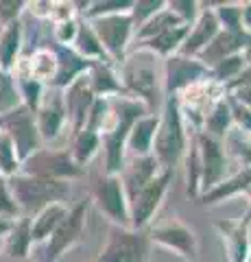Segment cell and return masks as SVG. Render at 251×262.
Instances as JSON below:
<instances>
[{
	"label": "cell",
	"instance_id": "obj_1",
	"mask_svg": "<svg viewBox=\"0 0 251 262\" xmlns=\"http://www.w3.org/2000/svg\"><path fill=\"white\" fill-rule=\"evenodd\" d=\"M13 194L22 206L27 208H37L42 203H48L53 199L63 194V186L51 179H29L20 177L13 182Z\"/></svg>",
	"mask_w": 251,
	"mask_h": 262
},
{
	"label": "cell",
	"instance_id": "obj_2",
	"mask_svg": "<svg viewBox=\"0 0 251 262\" xmlns=\"http://www.w3.org/2000/svg\"><path fill=\"white\" fill-rule=\"evenodd\" d=\"M184 146L181 138V125H179V114H177V105L171 103L166 112V120L162 125V131L157 134V155L164 164H175L179 158Z\"/></svg>",
	"mask_w": 251,
	"mask_h": 262
},
{
	"label": "cell",
	"instance_id": "obj_3",
	"mask_svg": "<svg viewBox=\"0 0 251 262\" xmlns=\"http://www.w3.org/2000/svg\"><path fill=\"white\" fill-rule=\"evenodd\" d=\"M144 243L135 234H116L109 247L101 256V262H142Z\"/></svg>",
	"mask_w": 251,
	"mask_h": 262
},
{
	"label": "cell",
	"instance_id": "obj_4",
	"mask_svg": "<svg viewBox=\"0 0 251 262\" xmlns=\"http://www.w3.org/2000/svg\"><path fill=\"white\" fill-rule=\"evenodd\" d=\"M83 212H85V208L79 206L70 216H66L61 221L57 229H55V234L51 238V245H48V260L57 258L59 253L77 238V234L81 229V223H83Z\"/></svg>",
	"mask_w": 251,
	"mask_h": 262
},
{
	"label": "cell",
	"instance_id": "obj_5",
	"mask_svg": "<svg viewBox=\"0 0 251 262\" xmlns=\"http://www.w3.org/2000/svg\"><path fill=\"white\" fill-rule=\"evenodd\" d=\"M166 179L168 177H162L155 179V182H149L147 186L138 192L133 199H135V206H133V216H135V225H142L144 221L151 216V212L155 210V206L159 203V196L166 188Z\"/></svg>",
	"mask_w": 251,
	"mask_h": 262
},
{
	"label": "cell",
	"instance_id": "obj_6",
	"mask_svg": "<svg viewBox=\"0 0 251 262\" xmlns=\"http://www.w3.org/2000/svg\"><path fill=\"white\" fill-rule=\"evenodd\" d=\"M31 170L37 175L55 177V175H75L77 166L61 153H42L31 160Z\"/></svg>",
	"mask_w": 251,
	"mask_h": 262
},
{
	"label": "cell",
	"instance_id": "obj_7",
	"mask_svg": "<svg viewBox=\"0 0 251 262\" xmlns=\"http://www.w3.org/2000/svg\"><path fill=\"white\" fill-rule=\"evenodd\" d=\"M147 61V57H140V59H133V63H129L127 68V83L131 85L135 92H140L144 96H151L153 90H155V72Z\"/></svg>",
	"mask_w": 251,
	"mask_h": 262
},
{
	"label": "cell",
	"instance_id": "obj_8",
	"mask_svg": "<svg viewBox=\"0 0 251 262\" xmlns=\"http://www.w3.org/2000/svg\"><path fill=\"white\" fill-rule=\"evenodd\" d=\"M96 29L101 33V39L107 44L109 51L120 53L125 46V39H127V33H129V20L127 18H107V20H101L96 24Z\"/></svg>",
	"mask_w": 251,
	"mask_h": 262
},
{
	"label": "cell",
	"instance_id": "obj_9",
	"mask_svg": "<svg viewBox=\"0 0 251 262\" xmlns=\"http://www.w3.org/2000/svg\"><path fill=\"white\" fill-rule=\"evenodd\" d=\"M7 122H9V127L13 131V138H15V142H18L20 153L27 155L37 142L35 140V129H33V125H31L29 114L27 112H18V114H13Z\"/></svg>",
	"mask_w": 251,
	"mask_h": 262
},
{
	"label": "cell",
	"instance_id": "obj_10",
	"mask_svg": "<svg viewBox=\"0 0 251 262\" xmlns=\"http://www.w3.org/2000/svg\"><path fill=\"white\" fill-rule=\"evenodd\" d=\"M96 194H99V201L101 206L109 212L114 219L123 221L125 219V208H123V192H120V186L116 179H105V182H101L99 190H96Z\"/></svg>",
	"mask_w": 251,
	"mask_h": 262
},
{
	"label": "cell",
	"instance_id": "obj_11",
	"mask_svg": "<svg viewBox=\"0 0 251 262\" xmlns=\"http://www.w3.org/2000/svg\"><path fill=\"white\" fill-rule=\"evenodd\" d=\"M66 219V210H63L61 206H48L42 214H39L35 219V223H33V229H31V236H33L35 241L39 238H44V236L51 234V229L55 227H59V223Z\"/></svg>",
	"mask_w": 251,
	"mask_h": 262
},
{
	"label": "cell",
	"instance_id": "obj_12",
	"mask_svg": "<svg viewBox=\"0 0 251 262\" xmlns=\"http://www.w3.org/2000/svg\"><path fill=\"white\" fill-rule=\"evenodd\" d=\"M203 158H206V184L212 186L223 173V155L221 149L212 140H203Z\"/></svg>",
	"mask_w": 251,
	"mask_h": 262
},
{
	"label": "cell",
	"instance_id": "obj_13",
	"mask_svg": "<svg viewBox=\"0 0 251 262\" xmlns=\"http://www.w3.org/2000/svg\"><path fill=\"white\" fill-rule=\"evenodd\" d=\"M155 238H159L162 243H168L171 247H177V249H181V251H192V236L186 232V229L181 227H164V229H159V232L155 234Z\"/></svg>",
	"mask_w": 251,
	"mask_h": 262
},
{
	"label": "cell",
	"instance_id": "obj_14",
	"mask_svg": "<svg viewBox=\"0 0 251 262\" xmlns=\"http://www.w3.org/2000/svg\"><path fill=\"white\" fill-rule=\"evenodd\" d=\"M214 27H216L214 18H210V15H206V18L201 20L197 33H194V35L190 37V42H188V51H194V48L201 46V44H208V37L214 33Z\"/></svg>",
	"mask_w": 251,
	"mask_h": 262
},
{
	"label": "cell",
	"instance_id": "obj_15",
	"mask_svg": "<svg viewBox=\"0 0 251 262\" xmlns=\"http://www.w3.org/2000/svg\"><path fill=\"white\" fill-rule=\"evenodd\" d=\"M153 129H155V120H144V122H140V125L135 127L133 138H131V142H133V146H135V151H147Z\"/></svg>",
	"mask_w": 251,
	"mask_h": 262
},
{
	"label": "cell",
	"instance_id": "obj_16",
	"mask_svg": "<svg viewBox=\"0 0 251 262\" xmlns=\"http://www.w3.org/2000/svg\"><path fill=\"white\" fill-rule=\"evenodd\" d=\"M15 48H18V27L13 24V27L5 33L3 44H0V57H3L5 66L11 63V57L15 55Z\"/></svg>",
	"mask_w": 251,
	"mask_h": 262
},
{
	"label": "cell",
	"instance_id": "obj_17",
	"mask_svg": "<svg viewBox=\"0 0 251 262\" xmlns=\"http://www.w3.org/2000/svg\"><path fill=\"white\" fill-rule=\"evenodd\" d=\"M59 122H61V110H59V105L55 103L53 107H46L42 114V131L46 136H55Z\"/></svg>",
	"mask_w": 251,
	"mask_h": 262
},
{
	"label": "cell",
	"instance_id": "obj_18",
	"mask_svg": "<svg viewBox=\"0 0 251 262\" xmlns=\"http://www.w3.org/2000/svg\"><path fill=\"white\" fill-rule=\"evenodd\" d=\"M15 162H13V149L11 142L5 134H0V168L3 170H13Z\"/></svg>",
	"mask_w": 251,
	"mask_h": 262
},
{
	"label": "cell",
	"instance_id": "obj_19",
	"mask_svg": "<svg viewBox=\"0 0 251 262\" xmlns=\"http://www.w3.org/2000/svg\"><path fill=\"white\" fill-rule=\"evenodd\" d=\"M247 184H251V168L247 170L245 175H240V177H236V179H232L227 186L218 188L216 192L210 194V199H218V196H223V194H230V192H234V190H238V188H245Z\"/></svg>",
	"mask_w": 251,
	"mask_h": 262
},
{
	"label": "cell",
	"instance_id": "obj_20",
	"mask_svg": "<svg viewBox=\"0 0 251 262\" xmlns=\"http://www.w3.org/2000/svg\"><path fill=\"white\" fill-rule=\"evenodd\" d=\"M53 72V59L48 53H39L33 63V75L35 77H48Z\"/></svg>",
	"mask_w": 251,
	"mask_h": 262
},
{
	"label": "cell",
	"instance_id": "obj_21",
	"mask_svg": "<svg viewBox=\"0 0 251 262\" xmlns=\"http://www.w3.org/2000/svg\"><path fill=\"white\" fill-rule=\"evenodd\" d=\"M13 103H15V94L11 90V83L7 81V77L0 75V110L11 107Z\"/></svg>",
	"mask_w": 251,
	"mask_h": 262
},
{
	"label": "cell",
	"instance_id": "obj_22",
	"mask_svg": "<svg viewBox=\"0 0 251 262\" xmlns=\"http://www.w3.org/2000/svg\"><path fill=\"white\" fill-rule=\"evenodd\" d=\"M181 35H184V31H181V29H177L175 33H173V29H166V31L162 33V35L155 39V42H153V46L157 44V48H162V51H166V48L175 46V44H177V39H179Z\"/></svg>",
	"mask_w": 251,
	"mask_h": 262
},
{
	"label": "cell",
	"instance_id": "obj_23",
	"mask_svg": "<svg viewBox=\"0 0 251 262\" xmlns=\"http://www.w3.org/2000/svg\"><path fill=\"white\" fill-rule=\"evenodd\" d=\"M94 144H96V138H94L92 134H85L83 138H81L79 144H77V155H79V160H85L87 155L92 153Z\"/></svg>",
	"mask_w": 251,
	"mask_h": 262
},
{
	"label": "cell",
	"instance_id": "obj_24",
	"mask_svg": "<svg viewBox=\"0 0 251 262\" xmlns=\"http://www.w3.org/2000/svg\"><path fill=\"white\" fill-rule=\"evenodd\" d=\"M225 125H227V110H225V105H221V107L214 112V116L210 118V127L221 134V131L225 129Z\"/></svg>",
	"mask_w": 251,
	"mask_h": 262
},
{
	"label": "cell",
	"instance_id": "obj_25",
	"mask_svg": "<svg viewBox=\"0 0 251 262\" xmlns=\"http://www.w3.org/2000/svg\"><path fill=\"white\" fill-rule=\"evenodd\" d=\"M27 243H29L27 229L20 227V229H18V234L13 236V243H11V251H13V256H22V253H24V247H27Z\"/></svg>",
	"mask_w": 251,
	"mask_h": 262
},
{
	"label": "cell",
	"instance_id": "obj_26",
	"mask_svg": "<svg viewBox=\"0 0 251 262\" xmlns=\"http://www.w3.org/2000/svg\"><path fill=\"white\" fill-rule=\"evenodd\" d=\"M79 42H81V48H83L85 53H99V46H96V42L92 39V33L90 31H81V37H79Z\"/></svg>",
	"mask_w": 251,
	"mask_h": 262
},
{
	"label": "cell",
	"instance_id": "obj_27",
	"mask_svg": "<svg viewBox=\"0 0 251 262\" xmlns=\"http://www.w3.org/2000/svg\"><path fill=\"white\" fill-rule=\"evenodd\" d=\"M0 212H15V206H13V201L9 199V194H7V188L5 184L0 182Z\"/></svg>",
	"mask_w": 251,
	"mask_h": 262
},
{
	"label": "cell",
	"instance_id": "obj_28",
	"mask_svg": "<svg viewBox=\"0 0 251 262\" xmlns=\"http://www.w3.org/2000/svg\"><path fill=\"white\" fill-rule=\"evenodd\" d=\"M238 118H240V122H245L247 127H251V114H249V112L238 110Z\"/></svg>",
	"mask_w": 251,
	"mask_h": 262
},
{
	"label": "cell",
	"instance_id": "obj_29",
	"mask_svg": "<svg viewBox=\"0 0 251 262\" xmlns=\"http://www.w3.org/2000/svg\"><path fill=\"white\" fill-rule=\"evenodd\" d=\"M7 227H9V225H7V221H3V219H0V234H3V232H7Z\"/></svg>",
	"mask_w": 251,
	"mask_h": 262
},
{
	"label": "cell",
	"instance_id": "obj_30",
	"mask_svg": "<svg viewBox=\"0 0 251 262\" xmlns=\"http://www.w3.org/2000/svg\"><path fill=\"white\" fill-rule=\"evenodd\" d=\"M240 96H245V101L251 103V92H240Z\"/></svg>",
	"mask_w": 251,
	"mask_h": 262
}]
</instances>
